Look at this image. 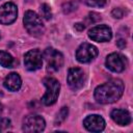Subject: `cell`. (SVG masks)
Returning <instances> with one entry per match:
<instances>
[{"label":"cell","mask_w":133,"mask_h":133,"mask_svg":"<svg viewBox=\"0 0 133 133\" xmlns=\"http://www.w3.org/2000/svg\"><path fill=\"white\" fill-rule=\"evenodd\" d=\"M76 7H77L76 3L75 2H72V1L71 2H66V3H64L62 5V9H63V12L64 14H69L71 11H74L76 9Z\"/></svg>","instance_id":"obj_19"},{"label":"cell","mask_w":133,"mask_h":133,"mask_svg":"<svg viewBox=\"0 0 133 133\" xmlns=\"http://www.w3.org/2000/svg\"><path fill=\"white\" fill-rule=\"evenodd\" d=\"M87 19H88L89 22H91V23H96V22H98V21L101 20V16H100L99 14H97V12H90V14L88 15Z\"/></svg>","instance_id":"obj_22"},{"label":"cell","mask_w":133,"mask_h":133,"mask_svg":"<svg viewBox=\"0 0 133 133\" xmlns=\"http://www.w3.org/2000/svg\"><path fill=\"white\" fill-rule=\"evenodd\" d=\"M0 37H1V35H0Z\"/></svg>","instance_id":"obj_26"},{"label":"cell","mask_w":133,"mask_h":133,"mask_svg":"<svg viewBox=\"0 0 133 133\" xmlns=\"http://www.w3.org/2000/svg\"><path fill=\"white\" fill-rule=\"evenodd\" d=\"M105 63H106V66L114 73H121L126 69V59L119 53L109 54L106 58Z\"/></svg>","instance_id":"obj_11"},{"label":"cell","mask_w":133,"mask_h":133,"mask_svg":"<svg viewBox=\"0 0 133 133\" xmlns=\"http://www.w3.org/2000/svg\"><path fill=\"white\" fill-rule=\"evenodd\" d=\"M68 113H69L68 107H62V108L59 110V112L57 113V116H56V118H55V124H56V125H60V124L66 118Z\"/></svg>","instance_id":"obj_16"},{"label":"cell","mask_w":133,"mask_h":133,"mask_svg":"<svg viewBox=\"0 0 133 133\" xmlns=\"http://www.w3.org/2000/svg\"><path fill=\"white\" fill-rule=\"evenodd\" d=\"M82 1L89 6H97V7H102L106 4V0H82Z\"/></svg>","instance_id":"obj_18"},{"label":"cell","mask_w":133,"mask_h":133,"mask_svg":"<svg viewBox=\"0 0 133 133\" xmlns=\"http://www.w3.org/2000/svg\"><path fill=\"white\" fill-rule=\"evenodd\" d=\"M43 58H45V60L47 61L48 71H51V72L58 71L63 64L62 54L57 50H55L54 48H47L44 51Z\"/></svg>","instance_id":"obj_4"},{"label":"cell","mask_w":133,"mask_h":133,"mask_svg":"<svg viewBox=\"0 0 133 133\" xmlns=\"http://www.w3.org/2000/svg\"><path fill=\"white\" fill-rule=\"evenodd\" d=\"M3 85L6 89H8L10 91H17L20 89V87L22 85L21 77L17 73H10L5 77Z\"/></svg>","instance_id":"obj_14"},{"label":"cell","mask_w":133,"mask_h":133,"mask_svg":"<svg viewBox=\"0 0 133 133\" xmlns=\"http://www.w3.org/2000/svg\"><path fill=\"white\" fill-rule=\"evenodd\" d=\"M124 89L125 86L122 80L111 79L95 89V99L100 104H111L123 96Z\"/></svg>","instance_id":"obj_1"},{"label":"cell","mask_w":133,"mask_h":133,"mask_svg":"<svg viewBox=\"0 0 133 133\" xmlns=\"http://www.w3.org/2000/svg\"><path fill=\"white\" fill-rule=\"evenodd\" d=\"M116 45H117L118 48L123 49V48L126 47V41H125V39H118V41L116 42Z\"/></svg>","instance_id":"obj_23"},{"label":"cell","mask_w":133,"mask_h":133,"mask_svg":"<svg viewBox=\"0 0 133 133\" xmlns=\"http://www.w3.org/2000/svg\"><path fill=\"white\" fill-rule=\"evenodd\" d=\"M99 51L97 49V47H95L91 44L88 43H83L81 44L77 51H76V58L79 62L85 63V62H89L92 59H95L98 55Z\"/></svg>","instance_id":"obj_5"},{"label":"cell","mask_w":133,"mask_h":133,"mask_svg":"<svg viewBox=\"0 0 133 133\" xmlns=\"http://www.w3.org/2000/svg\"><path fill=\"white\" fill-rule=\"evenodd\" d=\"M110 116L119 126H127L131 122V115L125 109H113Z\"/></svg>","instance_id":"obj_13"},{"label":"cell","mask_w":133,"mask_h":133,"mask_svg":"<svg viewBox=\"0 0 133 133\" xmlns=\"http://www.w3.org/2000/svg\"><path fill=\"white\" fill-rule=\"evenodd\" d=\"M10 127V121L8 118H0V132L7 130Z\"/></svg>","instance_id":"obj_21"},{"label":"cell","mask_w":133,"mask_h":133,"mask_svg":"<svg viewBox=\"0 0 133 133\" xmlns=\"http://www.w3.org/2000/svg\"><path fill=\"white\" fill-rule=\"evenodd\" d=\"M111 15L115 19H122L124 17V15H125V10L123 8H121V7H116V8H113L112 9Z\"/></svg>","instance_id":"obj_20"},{"label":"cell","mask_w":133,"mask_h":133,"mask_svg":"<svg viewBox=\"0 0 133 133\" xmlns=\"http://www.w3.org/2000/svg\"><path fill=\"white\" fill-rule=\"evenodd\" d=\"M24 65L28 71H36L43 65V54L38 49L29 50L24 55Z\"/></svg>","instance_id":"obj_7"},{"label":"cell","mask_w":133,"mask_h":133,"mask_svg":"<svg viewBox=\"0 0 133 133\" xmlns=\"http://www.w3.org/2000/svg\"><path fill=\"white\" fill-rule=\"evenodd\" d=\"M66 80L73 90H78L84 84V72L79 68H72L69 70Z\"/></svg>","instance_id":"obj_10"},{"label":"cell","mask_w":133,"mask_h":133,"mask_svg":"<svg viewBox=\"0 0 133 133\" xmlns=\"http://www.w3.org/2000/svg\"><path fill=\"white\" fill-rule=\"evenodd\" d=\"M18 16L17 6L11 3L7 2L0 6V23L3 25H9L16 21Z\"/></svg>","instance_id":"obj_9"},{"label":"cell","mask_w":133,"mask_h":133,"mask_svg":"<svg viewBox=\"0 0 133 133\" xmlns=\"http://www.w3.org/2000/svg\"><path fill=\"white\" fill-rule=\"evenodd\" d=\"M83 125L86 130L91 131V132H100L103 131L105 128V121L102 116L97 115V114H91L88 115L84 118Z\"/></svg>","instance_id":"obj_12"},{"label":"cell","mask_w":133,"mask_h":133,"mask_svg":"<svg viewBox=\"0 0 133 133\" xmlns=\"http://www.w3.org/2000/svg\"><path fill=\"white\" fill-rule=\"evenodd\" d=\"M75 28H76L77 30L81 31V30H83V29L85 28V26H84V24H82V23H77V24H75Z\"/></svg>","instance_id":"obj_24"},{"label":"cell","mask_w":133,"mask_h":133,"mask_svg":"<svg viewBox=\"0 0 133 133\" xmlns=\"http://www.w3.org/2000/svg\"><path fill=\"white\" fill-rule=\"evenodd\" d=\"M41 15H42V17L44 18V19H46V20H50L51 18H52V11H51V8H50V6L48 5V4H46V3H43L42 5H41Z\"/></svg>","instance_id":"obj_17"},{"label":"cell","mask_w":133,"mask_h":133,"mask_svg":"<svg viewBox=\"0 0 133 133\" xmlns=\"http://www.w3.org/2000/svg\"><path fill=\"white\" fill-rule=\"evenodd\" d=\"M43 83L45 84L47 90L42 98V102L47 106L52 105L56 102V100L59 96L60 84H59L58 80H56L55 78H50V77L45 78L43 80Z\"/></svg>","instance_id":"obj_3"},{"label":"cell","mask_w":133,"mask_h":133,"mask_svg":"<svg viewBox=\"0 0 133 133\" xmlns=\"http://www.w3.org/2000/svg\"><path fill=\"white\" fill-rule=\"evenodd\" d=\"M88 37L98 43L108 42L112 37V31L110 27L106 25H98V26L92 27L88 31Z\"/></svg>","instance_id":"obj_8"},{"label":"cell","mask_w":133,"mask_h":133,"mask_svg":"<svg viewBox=\"0 0 133 133\" xmlns=\"http://www.w3.org/2000/svg\"><path fill=\"white\" fill-rule=\"evenodd\" d=\"M15 64V59L12 56L5 52V51H0V65L3 68H12Z\"/></svg>","instance_id":"obj_15"},{"label":"cell","mask_w":133,"mask_h":133,"mask_svg":"<svg viewBox=\"0 0 133 133\" xmlns=\"http://www.w3.org/2000/svg\"><path fill=\"white\" fill-rule=\"evenodd\" d=\"M46 123L45 119L37 114L27 115L23 121V131L25 132H42L45 129Z\"/></svg>","instance_id":"obj_6"},{"label":"cell","mask_w":133,"mask_h":133,"mask_svg":"<svg viewBox=\"0 0 133 133\" xmlns=\"http://www.w3.org/2000/svg\"><path fill=\"white\" fill-rule=\"evenodd\" d=\"M24 26L27 30V32L33 36H41L45 32V26L42 22L41 17L32 11V10H27L25 12L24 19Z\"/></svg>","instance_id":"obj_2"},{"label":"cell","mask_w":133,"mask_h":133,"mask_svg":"<svg viewBox=\"0 0 133 133\" xmlns=\"http://www.w3.org/2000/svg\"><path fill=\"white\" fill-rule=\"evenodd\" d=\"M2 110H3V107H2V104L0 103V114L2 113Z\"/></svg>","instance_id":"obj_25"}]
</instances>
